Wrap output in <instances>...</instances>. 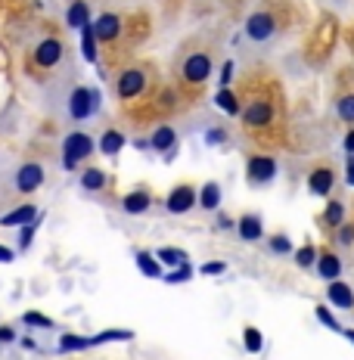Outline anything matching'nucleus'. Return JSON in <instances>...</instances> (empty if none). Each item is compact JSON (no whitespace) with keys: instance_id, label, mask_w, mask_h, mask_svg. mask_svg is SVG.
Masks as SVG:
<instances>
[{"instance_id":"25","label":"nucleus","mask_w":354,"mask_h":360,"mask_svg":"<svg viewBox=\"0 0 354 360\" xmlns=\"http://www.w3.org/2000/svg\"><path fill=\"white\" fill-rule=\"evenodd\" d=\"M320 224L329 230V233L342 227L345 224V202L342 199H329L327 208H323V214H320Z\"/></svg>"},{"instance_id":"16","label":"nucleus","mask_w":354,"mask_h":360,"mask_svg":"<svg viewBox=\"0 0 354 360\" xmlns=\"http://www.w3.org/2000/svg\"><path fill=\"white\" fill-rule=\"evenodd\" d=\"M94 32H96V41L100 44L115 41V37L122 34V16H115V13H100V16L94 19Z\"/></svg>"},{"instance_id":"18","label":"nucleus","mask_w":354,"mask_h":360,"mask_svg":"<svg viewBox=\"0 0 354 360\" xmlns=\"http://www.w3.org/2000/svg\"><path fill=\"white\" fill-rule=\"evenodd\" d=\"M236 236L243 239V243H258V239L265 236V221H261L258 214L236 217Z\"/></svg>"},{"instance_id":"26","label":"nucleus","mask_w":354,"mask_h":360,"mask_svg":"<svg viewBox=\"0 0 354 360\" xmlns=\"http://www.w3.org/2000/svg\"><path fill=\"white\" fill-rule=\"evenodd\" d=\"M78 184H81V190L84 193H100V190H106L109 186V174L103 168H84Z\"/></svg>"},{"instance_id":"19","label":"nucleus","mask_w":354,"mask_h":360,"mask_svg":"<svg viewBox=\"0 0 354 360\" xmlns=\"http://www.w3.org/2000/svg\"><path fill=\"white\" fill-rule=\"evenodd\" d=\"M149 149L153 153H171V149H177V131L171 124H159L153 134H149Z\"/></svg>"},{"instance_id":"7","label":"nucleus","mask_w":354,"mask_h":360,"mask_svg":"<svg viewBox=\"0 0 354 360\" xmlns=\"http://www.w3.org/2000/svg\"><path fill=\"white\" fill-rule=\"evenodd\" d=\"M246 37L248 41H255V44H267L270 37L277 34V19H274V13H267V10H255L252 16L246 19Z\"/></svg>"},{"instance_id":"23","label":"nucleus","mask_w":354,"mask_h":360,"mask_svg":"<svg viewBox=\"0 0 354 360\" xmlns=\"http://www.w3.org/2000/svg\"><path fill=\"white\" fill-rule=\"evenodd\" d=\"M221 199H224V193H221V184H217V180H206V184L199 186V208L217 212V208H221Z\"/></svg>"},{"instance_id":"30","label":"nucleus","mask_w":354,"mask_h":360,"mask_svg":"<svg viewBox=\"0 0 354 360\" xmlns=\"http://www.w3.org/2000/svg\"><path fill=\"white\" fill-rule=\"evenodd\" d=\"M317 245H311V243H305L301 249H296L292 252V261H296V267L298 270H311L314 264H317Z\"/></svg>"},{"instance_id":"37","label":"nucleus","mask_w":354,"mask_h":360,"mask_svg":"<svg viewBox=\"0 0 354 360\" xmlns=\"http://www.w3.org/2000/svg\"><path fill=\"white\" fill-rule=\"evenodd\" d=\"M314 314H317V320H320V323L327 326V329H333V333H342V323H339V320L333 317V311H329L327 304H317V311H314Z\"/></svg>"},{"instance_id":"49","label":"nucleus","mask_w":354,"mask_h":360,"mask_svg":"<svg viewBox=\"0 0 354 360\" xmlns=\"http://www.w3.org/2000/svg\"><path fill=\"white\" fill-rule=\"evenodd\" d=\"M69 4H72V0H69Z\"/></svg>"},{"instance_id":"14","label":"nucleus","mask_w":354,"mask_h":360,"mask_svg":"<svg viewBox=\"0 0 354 360\" xmlns=\"http://www.w3.org/2000/svg\"><path fill=\"white\" fill-rule=\"evenodd\" d=\"M41 221V212H37V205H32V202H22V205L10 208L4 217H0V227H25V224H34Z\"/></svg>"},{"instance_id":"34","label":"nucleus","mask_w":354,"mask_h":360,"mask_svg":"<svg viewBox=\"0 0 354 360\" xmlns=\"http://www.w3.org/2000/svg\"><path fill=\"white\" fill-rule=\"evenodd\" d=\"M37 224H41V221H34V224H25V227H19V233H16V252H19V255L32 249L34 233H37Z\"/></svg>"},{"instance_id":"3","label":"nucleus","mask_w":354,"mask_h":360,"mask_svg":"<svg viewBox=\"0 0 354 360\" xmlns=\"http://www.w3.org/2000/svg\"><path fill=\"white\" fill-rule=\"evenodd\" d=\"M243 124L252 127V131H261V127H270L277 118V106L270 96H255V100H248L243 106Z\"/></svg>"},{"instance_id":"46","label":"nucleus","mask_w":354,"mask_h":360,"mask_svg":"<svg viewBox=\"0 0 354 360\" xmlns=\"http://www.w3.org/2000/svg\"><path fill=\"white\" fill-rule=\"evenodd\" d=\"M342 146H345V153H348V155H354V131H345Z\"/></svg>"},{"instance_id":"39","label":"nucleus","mask_w":354,"mask_h":360,"mask_svg":"<svg viewBox=\"0 0 354 360\" xmlns=\"http://www.w3.org/2000/svg\"><path fill=\"white\" fill-rule=\"evenodd\" d=\"M199 274L202 276H224L227 274V264H224V261H206V264L199 267Z\"/></svg>"},{"instance_id":"44","label":"nucleus","mask_w":354,"mask_h":360,"mask_svg":"<svg viewBox=\"0 0 354 360\" xmlns=\"http://www.w3.org/2000/svg\"><path fill=\"white\" fill-rule=\"evenodd\" d=\"M217 230H236V221L227 214H217Z\"/></svg>"},{"instance_id":"29","label":"nucleus","mask_w":354,"mask_h":360,"mask_svg":"<svg viewBox=\"0 0 354 360\" xmlns=\"http://www.w3.org/2000/svg\"><path fill=\"white\" fill-rule=\"evenodd\" d=\"M134 339V329H103V333L90 335V345H112V342H131Z\"/></svg>"},{"instance_id":"32","label":"nucleus","mask_w":354,"mask_h":360,"mask_svg":"<svg viewBox=\"0 0 354 360\" xmlns=\"http://www.w3.org/2000/svg\"><path fill=\"white\" fill-rule=\"evenodd\" d=\"M243 348L248 351V354H261V348H265V335H261L258 326L243 329Z\"/></svg>"},{"instance_id":"11","label":"nucleus","mask_w":354,"mask_h":360,"mask_svg":"<svg viewBox=\"0 0 354 360\" xmlns=\"http://www.w3.org/2000/svg\"><path fill=\"white\" fill-rule=\"evenodd\" d=\"M63 53H65V47L59 37H44L34 47V63L41 65V69H53V65L63 63Z\"/></svg>"},{"instance_id":"10","label":"nucleus","mask_w":354,"mask_h":360,"mask_svg":"<svg viewBox=\"0 0 354 360\" xmlns=\"http://www.w3.org/2000/svg\"><path fill=\"white\" fill-rule=\"evenodd\" d=\"M333 186H336V171L329 168V165H317V168L308 174V193L311 196H333Z\"/></svg>"},{"instance_id":"27","label":"nucleus","mask_w":354,"mask_h":360,"mask_svg":"<svg viewBox=\"0 0 354 360\" xmlns=\"http://www.w3.org/2000/svg\"><path fill=\"white\" fill-rule=\"evenodd\" d=\"M87 348H94L90 335H75V333L59 335V351H63V354H78V351H87Z\"/></svg>"},{"instance_id":"20","label":"nucleus","mask_w":354,"mask_h":360,"mask_svg":"<svg viewBox=\"0 0 354 360\" xmlns=\"http://www.w3.org/2000/svg\"><path fill=\"white\" fill-rule=\"evenodd\" d=\"M90 6L84 4V0H72L69 6H65V25L72 28V32H81L84 25H90Z\"/></svg>"},{"instance_id":"12","label":"nucleus","mask_w":354,"mask_h":360,"mask_svg":"<svg viewBox=\"0 0 354 360\" xmlns=\"http://www.w3.org/2000/svg\"><path fill=\"white\" fill-rule=\"evenodd\" d=\"M314 270H317V276L323 283H333L342 276V270H345V261H342V255L333 252V249H323L317 255V264H314Z\"/></svg>"},{"instance_id":"21","label":"nucleus","mask_w":354,"mask_h":360,"mask_svg":"<svg viewBox=\"0 0 354 360\" xmlns=\"http://www.w3.org/2000/svg\"><path fill=\"white\" fill-rule=\"evenodd\" d=\"M134 264H137V270L143 276H149V280H162L165 276V267H162V261L156 258V252H134Z\"/></svg>"},{"instance_id":"17","label":"nucleus","mask_w":354,"mask_h":360,"mask_svg":"<svg viewBox=\"0 0 354 360\" xmlns=\"http://www.w3.org/2000/svg\"><path fill=\"white\" fill-rule=\"evenodd\" d=\"M118 205H122L125 214L137 217V214H146L149 212V205H153V196H149V190H131V193H125Z\"/></svg>"},{"instance_id":"31","label":"nucleus","mask_w":354,"mask_h":360,"mask_svg":"<svg viewBox=\"0 0 354 360\" xmlns=\"http://www.w3.org/2000/svg\"><path fill=\"white\" fill-rule=\"evenodd\" d=\"M333 112L342 124H354V94H342L333 103Z\"/></svg>"},{"instance_id":"5","label":"nucleus","mask_w":354,"mask_h":360,"mask_svg":"<svg viewBox=\"0 0 354 360\" xmlns=\"http://www.w3.org/2000/svg\"><path fill=\"white\" fill-rule=\"evenodd\" d=\"M146 87H149V78L143 69H122L115 78V94H118V100H125V103L146 94Z\"/></svg>"},{"instance_id":"9","label":"nucleus","mask_w":354,"mask_h":360,"mask_svg":"<svg viewBox=\"0 0 354 360\" xmlns=\"http://www.w3.org/2000/svg\"><path fill=\"white\" fill-rule=\"evenodd\" d=\"M44 180H47V174H44L41 165H37V162H22L16 168V174H13V186H16L22 196H28V193L41 190Z\"/></svg>"},{"instance_id":"48","label":"nucleus","mask_w":354,"mask_h":360,"mask_svg":"<svg viewBox=\"0 0 354 360\" xmlns=\"http://www.w3.org/2000/svg\"><path fill=\"white\" fill-rule=\"evenodd\" d=\"M342 333H345V335H348V339L354 342V329H342Z\"/></svg>"},{"instance_id":"40","label":"nucleus","mask_w":354,"mask_h":360,"mask_svg":"<svg viewBox=\"0 0 354 360\" xmlns=\"http://www.w3.org/2000/svg\"><path fill=\"white\" fill-rule=\"evenodd\" d=\"M336 243L345 245V249H348V245H354V224H342V227L336 230Z\"/></svg>"},{"instance_id":"6","label":"nucleus","mask_w":354,"mask_h":360,"mask_svg":"<svg viewBox=\"0 0 354 360\" xmlns=\"http://www.w3.org/2000/svg\"><path fill=\"white\" fill-rule=\"evenodd\" d=\"M277 171H280V165H277L274 155L255 153L246 159V177H248V184H255V186H265L270 180H277Z\"/></svg>"},{"instance_id":"47","label":"nucleus","mask_w":354,"mask_h":360,"mask_svg":"<svg viewBox=\"0 0 354 360\" xmlns=\"http://www.w3.org/2000/svg\"><path fill=\"white\" fill-rule=\"evenodd\" d=\"M134 149H149V137H137L134 140Z\"/></svg>"},{"instance_id":"24","label":"nucleus","mask_w":354,"mask_h":360,"mask_svg":"<svg viewBox=\"0 0 354 360\" xmlns=\"http://www.w3.org/2000/svg\"><path fill=\"white\" fill-rule=\"evenodd\" d=\"M81 56H84V63H90V65H96L100 63V47H96V32H94V22H90V25H84L81 28Z\"/></svg>"},{"instance_id":"35","label":"nucleus","mask_w":354,"mask_h":360,"mask_svg":"<svg viewBox=\"0 0 354 360\" xmlns=\"http://www.w3.org/2000/svg\"><path fill=\"white\" fill-rule=\"evenodd\" d=\"M267 249H270V255H292L296 252V245H292V239L286 233H274L267 239Z\"/></svg>"},{"instance_id":"43","label":"nucleus","mask_w":354,"mask_h":360,"mask_svg":"<svg viewBox=\"0 0 354 360\" xmlns=\"http://www.w3.org/2000/svg\"><path fill=\"white\" fill-rule=\"evenodd\" d=\"M345 184L354 186V155H348V159H345Z\"/></svg>"},{"instance_id":"41","label":"nucleus","mask_w":354,"mask_h":360,"mask_svg":"<svg viewBox=\"0 0 354 360\" xmlns=\"http://www.w3.org/2000/svg\"><path fill=\"white\" fill-rule=\"evenodd\" d=\"M233 72H236V65H233V59L221 65V75H217V87H230L233 84Z\"/></svg>"},{"instance_id":"2","label":"nucleus","mask_w":354,"mask_h":360,"mask_svg":"<svg viewBox=\"0 0 354 360\" xmlns=\"http://www.w3.org/2000/svg\"><path fill=\"white\" fill-rule=\"evenodd\" d=\"M94 149H96V140L87 131H72L63 140V171H69V174L78 171V165L94 155Z\"/></svg>"},{"instance_id":"4","label":"nucleus","mask_w":354,"mask_h":360,"mask_svg":"<svg viewBox=\"0 0 354 360\" xmlns=\"http://www.w3.org/2000/svg\"><path fill=\"white\" fill-rule=\"evenodd\" d=\"M212 72H215L212 56L202 53V50H196V53H190V56L184 59V65H180V78H184L187 84H193V87L206 84V81L212 78Z\"/></svg>"},{"instance_id":"13","label":"nucleus","mask_w":354,"mask_h":360,"mask_svg":"<svg viewBox=\"0 0 354 360\" xmlns=\"http://www.w3.org/2000/svg\"><path fill=\"white\" fill-rule=\"evenodd\" d=\"M327 302L339 307V311H354V286L345 283L342 276L333 283H327Z\"/></svg>"},{"instance_id":"36","label":"nucleus","mask_w":354,"mask_h":360,"mask_svg":"<svg viewBox=\"0 0 354 360\" xmlns=\"http://www.w3.org/2000/svg\"><path fill=\"white\" fill-rule=\"evenodd\" d=\"M22 326H28V329H53V320H50L47 314L25 311V314H22Z\"/></svg>"},{"instance_id":"28","label":"nucleus","mask_w":354,"mask_h":360,"mask_svg":"<svg viewBox=\"0 0 354 360\" xmlns=\"http://www.w3.org/2000/svg\"><path fill=\"white\" fill-rule=\"evenodd\" d=\"M156 258L162 261V267L165 270H171V267H180V264H187V252L184 249H177V245H162L159 252H156Z\"/></svg>"},{"instance_id":"38","label":"nucleus","mask_w":354,"mask_h":360,"mask_svg":"<svg viewBox=\"0 0 354 360\" xmlns=\"http://www.w3.org/2000/svg\"><path fill=\"white\" fill-rule=\"evenodd\" d=\"M227 127H208L206 131V146H224L227 143Z\"/></svg>"},{"instance_id":"22","label":"nucleus","mask_w":354,"mask_h":360,"mask_svg":"<svg viewBox=\"0 0 354 360\" xmlns=\"http://www.w3.org/2000/svg\"><path fill=\"white\" fill-rule=\"evenodd\" d=\"M215 106L221 109L224 115H233V118L243 115V100H239V96L233 94L230 87H217V94H215Z\"/></svg>"},{"instance_id":"1","label":"nucleus","mask_w":354,"mask_h":360,"mask_svg":"<svg viewBox=\"0 0 354 360\" xmlns=\"http://www.w3.org/2000/svg\"><path fill=\"white\" fill-rule=\"evenodd\" d=\"M65 112H69L72 122H90L94 115L103 112V90L100 87H75L69 94V103H65Z\"/></svg>"},{"instance_id":"8","label":"nucleus","mask_w":354,"mask_h":360,"mask_svg":"<svg viewBox=\"0 0 354 360\" xmlns=\"http://www.w3.org/2000/svg\"><path fill=\"white\" fill-rule=\"evenodd\" d=\"M196 205H199V190L190 186V184L171 186V193L165 196V208H168V214H187V212H193Z\"/></svg>"},{"instance_id":"15","label":"nucleus","mask_w":354,"mask_h":360,"mask_svg":"<svg viewBox=\"0 0 354 360\" xmlns=\"http://www.w3.org/2000/svg\"><path fill=\"white\" fill-rule=\"evenodd\" d=\"M125 146H127V137L118 127H106V131L96 137V149H100V155H106V159H118Z\"/></svg>"},{"instance_id":"42","label":"nucleus","mask_w":354,"mask_h":360,"mask_svg":"<svg viewBox=\"0 0 354 360\" xmlns=\"http://www.w3.org/2000/svg\"><path fill=\"white\" fill-rule=\"evenodd\" d=\"M16 249H10V245H0V264H13L16 261Z\"/></svg>"},{"instance_id":"33","label":"nucleus","mask_w":354,"mask_h":360,"mask_svg":"<svg viewBox=\"0 0 354 360\" xmlns=\"http://www.w3.org/2000/svg\"><path fill=\"white\" fill-rule=\"evenodd\" d=\"M168 286H180V283H190L193 280V264L187 261V264H180V267H171V270H165V276H162Z\"/></svg>"},{"instance_id":"45","label":"nucleus","mask_w":354,"mask_h":360,"mask_svg":"<svg viewBox=\"0 0 354 360\" xmlns=\"http://www.w3.org/2000/svg\"><path fill=\"white\" fill-rule=\"evenodd\" d=\"M0 342H4V345L16 342V329H10V326H0Z\"/></svg>"}]
</instances>
